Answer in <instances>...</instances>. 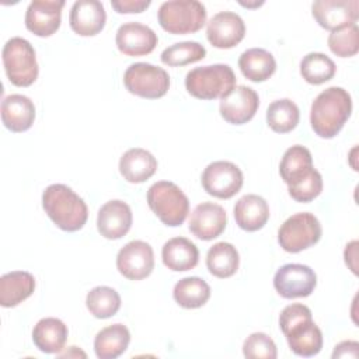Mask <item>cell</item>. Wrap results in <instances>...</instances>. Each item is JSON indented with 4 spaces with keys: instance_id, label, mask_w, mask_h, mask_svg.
I'll use <instances>...</instances> for the list:
<instances>
[{
    "instance_id": "cell-1",
    "label": "cell",
    "mask_w": 359,
    "mask_h": 359,
    "mask_svg": "<svg viewBox=\"0 0 359 359\" xmlns=\"http://www.w3.org/2000/svg\"><path fill=\"white\" fill-rule=\"evenodd\" d=\"M279 327L290 351L297 356L310 358L321 351L323 332L313 321L311 310L307 306L302 303L286 306L279 316Z\"/></svg>"
},
{
    "instance_id": "cell-2",
    "label": "cell",
    "mask_w": 359,
    "mask_h": 359,
    "mask_svg": "<svg viewBox=\"0 0 359 359\" xmlns=\"http://www.w3.org/2000/svg\"><path fill=\"white\" fill-rule=\"evenodd\" d=\"M352 112V98L342 87H328L313 101L310 123L316 135L332 139L344 128Z\"/></svg>"
},
{
    "instance_id": "cell-3",
    "label": "cell",
    "mask_w": 359,
    "mask_h": 359,
    "mask_svg": "<svg viewBox=\"0 0 359 359\" xmlns=\"http://www.w3.org/2000/svg\"><path fill=\"white\" fill-rule=\"evenodd\" d=\"M42 208L49 219L63 231L83 229L88 217V209L83 198L65 184H52L45 188Z\"/></svg>"
},
{
    "instance_id": "cell-4",
    "label": "cell",
    "mask_w": 359,
    "mask_h": 359,
    "mask_svg": "<svg viewBox=\"0 0 359 359\" xmlns=\"http://www.w3.org/2000/svg\"><path fill=\"white\" fill-rule=\"evenodd\" d=\"M236 80L229 65L216 63L189 70L185 76V88L199 100H222L236 87Z\"/></svg>"
},
{
    "instance_id": "cell-5",
    "label": "cell",
    "mask_w": 359,
    "mask_h": 359,
    "mask_svg": "<svg viewBox=\"0 0 359 359\" xmlns=\"http://www.w3.org/2000/svg\"><path fill=\"white\" fill-rule=\"evenodd\" d=\"M147 205L170 227L181 226L189 213V201L182 189L171 181H157L147 189Z\"/></svg>"
},
{
    "instance_id": "cell-6",
    "label": "cell",
    "mask_w": 359,
    "mask_h": 359,
    "mask_svg": "<svg viewBox=\"0 0 359 359\" xmlns=\"http://www.w3.org/2000/svg\"><path fill=\"white\" fill-rule=\"evenodd\" d=\"M164 31L174 35L198 32L206 22V8L196 0L164 1L157 13Z\"/></svg>"
},
{
    "instance_id": "cell-7",
    "label": "cell",
    "mask_w": 359,
    "mask_h": 359,
    "mask_svg": "<svg viewBox=\"0 0 359 359\" xmlns=\"http://www.w3.org/2000/svg\"><path fill=\"white\" fill-rule=\"evenodd\" d=\"M3 66L7 79L17 87H28L38 77V62L34 46L21 36H14L6 42L1 52Z\"/></svg>"
},
{
    "instance_id": "cell-8",
    "label": "cell",
    "mask_w": 359,
    "mask_h": 359,
    "mask_svg": "<svg viewBox=\"0 0 359 359\" xmlns=\"http://www.w3.org/2000/svg\"><path fill=\"white\" fill-rule=\"evenodd\" d=\"M323 229L318 219L309 212L287 217L278 230V243L286 252H300L317 244Z\"/></svg>"
},
{
    "instance_id": "cell-9",
    "label": "cell",
    "mask_w": 359,
    "mask_h": 359,
    "mask_svg": "<svg viewBox=\"0 0 359 359\" xmlns=\"http://www.w3.org/2000/svg\"><path fill=\"white\" fill-rule=\"evenodd\" d=\"M123 84L133 95L157 100L167 94L170 88V76L163 67L146 62H137L132 63L125 70Z\"/></svg>"
},
{
    "instance_id": "cell-10",
    "label": "cell",
    "mask_w": 359,
    "mask_h": 359,
    "mask_svg": "<svg viewBox=\"0 0 359 359\" xmlns=\"http://www.w3.org/2000/svg\"><path fill=\"white\" fill-rule=\"evenodd\" d=\"M203 189L219 199H230L243 187L244 177L241 170L231 161H213L202 172Z\"/></svg>"
},
{
    "instance_id": "cell-11",
    "label": "cell",
    "mask_w": 359,
    "mask_h": 359,
    "mask_svg": "<svg viewBox=\"0 0 359 359\" xmlns=\"http://www.w3.org/2000/svg\"><path fill=\"white\" fill-rule=\"evenodd\" d=\"M316 285V272L303 264L282 265L273 276V287L285 299L307 297L314 292Z\"/></svg>"
},
{
    "instance_id": "cell-12",
    "label": "cell",
    "mask_w": 359,
    "mask_h": 359,
    "mask_svg": "<svg viewBox=\"0 0 359 359\" xmlns=\"http://www.w3.org/2000/svg\"><path fill=\"white\" fill-rule=\"evenodd\" d=\"M116 268L129 280H142L154 269V252L149 243L133 240L125 244L116 255Z\"/></svg>"
},
{
    "instance_id": "cell-13",
    "label": "cell",
    "mask_w": 359,
    "mask_h": 359,
    "mask_svg": "<svg viewBox=\"0 0 359 359\" xmlns=\"http://www.w3.org/2000/svg\"><path fill=\"white\" fill-rule=\"evenodd\" d=\"M314 20L328 31H337L356 24L359 18L358 0H317L311 6Z\"/></svg>"
},
{
    "instance_id": "cell-14",
    "label": "cell",
    "mask_w": 359,
    "mask_h": 359,
    "mask_svg": "<svg viewBox=\"0 0 359 359\" xmlns=\"http://www.w3.org/2000/svg\"><path fill=\"white\" fill-rule=\"evenodd\" d=\"M259 107V97L251 87L236 86L220 100V115L231 125H243L254 118Z\"/></svg>"
},
{
    "instance_id": "cell-15",
    "label": "cell",
    "mask_w": 359,
    "mask_h": 359,
    "mask_svg": "<svg viewBox=\"0 0 359 359\" xmlns=\"http://www.w3.org/2000/svg\"><path fill=\"white\" fill-rule=\"evenodd\" d=\"M245 35L243 18L233 11H220L215 14L206 27V36L212 46L217 49H230L238 45Z\"/></svg>"
},
{
    "instance_id": "cell-16",
    "label": "cell",
    "mask_w": 359,
    "mask_h": 359,
    "mask_svg": "<svg viewBox=\"0 0 359 359\" xmlns=\"http://www.w3.org/2000/svg\"><path fill=\"white\" fill-rule=\"evenodd\" d=\"M63 0H34L25 11V27L36 36L53 35L62 21Z\"/></svg>"
},
{
    "instance_id": "cell-17",
    "label": "cell",
    "mask_w": 359,
    "mask_h": 359,
    "mask_svg": "<svg viewBox=\"0 0 359 359\" xmlns=\"http://www.w3.org/2000/svg\"><path fill=\"white\" fill-rule=\"evenodd\" d=\"M115 42L119 52L126 56H144L154 50L158 38L150 27L129 21L118 28Z\"/></svg>"
},
{
    "instance_id": "cell-18",
    "label": "cell",
    "mask_w": 359,
    "mask_h": 359,
    "mask_svg": "<svg viewBox=\"0 0 359 359\" xmlns=\"http://www.w3.org/2000/svg\"><path fill=\"white\" fill-rule=\"evenodd\" d=\"M227 224L226 210L213 202L199 203L189 219V231L199 240L209 241L219 237Z\"/></svg>"
},
{
    "instance_id": "cell-19",
    "label": "cell",
    "mask_w": 359,
    "mask_h": 359,
    "mask_svg": "<svg viewBox=\"0 0 359 359\" xmlns=\"http://www.w3.org/2000/svg\"><path fill=\"white\" fill-rule=\"evenodd\" d=\"M132 210L129 205L121 199L105 202L97 215V229L100 234L108 240L122 238L132 226Z\"/></svg>"
},
{
    "instance_id": "cell-20",
    "label": "cell",
    "mask_w": 359,
    "mask_h": 359,
    "mask_svg": "<svg viewBox=\"0 0 359 359\" xmlns=\"http://www.w3.org/2000/svg\"><path fill=\"white\" fill-rule=\"evenodd\" d=\"M107 22V13L101 1L77 0L69 14V24L73 32L80 36H94L101 32Z\"/></svg>"
},
{
    "instance_id": "cell-21",
    "label": "cell",
    "mask_w": 359,
    "mask_h": 359,
    "mask_svg": "<svg viewBox=\"0 0 359 359\" xmlns=\"http://www.w3.org/2000/svg\"><path fill=\"white\" fill-rule=\"evenodd\" d=\"M314 171L316 168L313 167V157L307 147L294 144L283 153L279 164V174L287 188L307 180Z\"/></svg>"
},
{
    "instance_id": "cell-22",
    "label": "cell",
    "mask_w": 359,
    "mask_h": 359,
    "mask_svg": "<svg viewBox=\"0 0 359 359\" xmlns=\"http://www.w3.org/2000/svg\"><path fill=\"white\" fill-rule=\"evenodd\" d=\"M1 121L4 126L15 133L28 130L35 121V105L22 94L7 95L1 101Z\"/></svg>"
},
{
    "instance_id": "cell-23",
    "label": "cell",
    "mask_w": 359,
    "mask_h": 359,
    "mask_svg": "<svg viewBox=\"0 0 359 359\" xmlns=\"http://www.w3.org/2000/svg\"><path fill=\"white\" fill-rule=\"evenodd\" d=\"M234 219L240 229L245 231H257L266 224L269 219V206L262 196L247 194L236 202Z\"/></svg>"
},
{
    "instance_id": "cell-24",
    "label": "cell",
    "mask_w": 359,
    "mask_h": 359,
    "mask_svg": "<svg viewBox=\"0 0 359 359\" xmlns=\"http://www.w3.org/2000/svg\"><path fill=\"white\" fill-rule=\"evenodd\" d=\"M157 170L156 157L140 147L126 150L119 160V172L128 182L140 184L154 175Z\"/></svg>"
},
{
    "instance_id": "cell-25",
    "label": "cell",
    "mask_w": 359,
    "mask_h": 359,
    "mask_svg": "<svg viewBox=\"0 0 359 359\" xmlns=\"http://www.w3.org/2000/svg\"><path fill=\"white\" fill-rule=\"evenodd\" d=\"M67 325L56 317L41 318L32 330V341L43 353H59L67 339Z\"/></svg>"
},
{
    "instance_id": "cell-26",
    "label": "cell",
    "mask_w": 359,
    "mask_h": 359,
    "mask_svg": "<svg viewBox=\"0 0 359 359\" xmlns=\"http://www.w3.org/2000/svg\"><path fill=\"white\" fill-rule=\"evenodd\" d=\"M161 258L168 269L184 272L198 265L199 251L191 240L185 237H174L163 245Z\"/></svg>"
},
{
    "instance_id": "cell-27",
    "label": "cell",
    "mask_w": 359,
    "mask_h": 359,
    "mask_svg": "<svg viewBox=\"0 0 359 359\" xmlns=\"http://www.w3.org/2000/svg\"><path fill=\"white\" fill-rule=\"evenodd\" d=\"M35 290V278L25 271H13L0 278V304L15 307Z\"/></svg>"
},
{
    "instance_id": "cell-28",
    "label": "cell",
    "mask_w": 359,
    "mask_h": 359,
    "mask_svg": "<svg viewBox=\"0 0 359 359\" xmlns=\"http://www.w3.org/2000/svg\"><path fill=\"white\" fill-rule=\"evenodd\" d=\"M238 67L245 79L261 83L275 73L276 60L271 52L262 48H251L240 55Z\"/></svg>"
},
{
    "instance_id": "cell-29",
    "label": "cell",
    "mask_w": 359,
    "mask_h": 359,
    "mask_svg": "<svg viewBox=\"0 0 359 359\" xmlns=\"http://www.w3.org/2000/svg\"><path fill=\"white\" fill-rule=\"evenodd\" d=\"M130 342V332L126 325L116 323L102 328L94 339V351L100 359H115L121 356Z\"/></svg>"
},
{
    "instance_id": "cell-30",
    "label": "cell",
    "mask_w": 359,
    "mask_h": 359,
    "mask_svg": "<svg viewBox=\"0 0 359 359\" xmlns=\"http://www.w3.org/2000/svg\"><path fill=\"white\" fill-rule=\"evenodd\" d=\"M238 251L231 243H216L206 254V266L209 272L220 279L233 276L238 269Z\"/></svg>"
},
{
    "instance_id": "cell-31",
    "label": "cell",
    "mask_w": 359,
    "mask_h": 359,
    "mask_svg": "<svg viewBox=\"0 0 359 359\" xmlns=\"http://www.w3.org/2000/svg\"><path fill=\"white\" fill-rule=\"evenodd\" d=\"M174 300L184 309H199L210 297V286L198 276L180 279L172 290Z\"/></svg>"
},
{
    "instance_id": "cell-32",
    "label": "cell",
    "mask_w": 359,
    "mask_h": 359,
    "mask_svg": "<svg viewBox=\"0 0 359 359\" xmlns=\"http://www.w3.org/2000/svg\"><path fill=\"white\" fill-rule=\"evenodd\" d=\"M300 119L299 107L289 98L276 100L266 109V123L276 133L293 130Z\"/></svg>"
},
{
    "instance_id": "cell-33",
    "label": "cell",
    "mask_w": 359,
    "mask_h": 359,
    "mask_svg": "<svg viewBox=\"0 0 359 359\" xmlns=\"http://www.w3.org/2000/svg\"><path fill=\"white\" fill-rule=\"evenodd\" d=\"M337 66L321 52H310L300 62V74L310 84H323L335 76Z\"/></svg>"
},
{
    "instance_id": "cell-34",
    "label": "cell",
    "mask_w": 359,
    "mask_h": 359,
    "mask_svg": "<svg viewBox=\"0 0 359 359\" xmlns=\"http://www.w3.org/2000/svg\"><path fill=\"white\" fill-rule=\"evenodd\" d=\"M86 306L95 318H109L118 313L121 296L109 286H97L87 293Z\"/></svg>"
},
{
    "instance_id": "cell-35",
    "label": "cell",
    "mask_w": 359,
    "mask_h": 359,
    "mask_svg": "<svg viewBox=\"0 0 359 359\" xmlns=\"http://www.w3.org/2000/svg\"><path fill=\"white\" fill-rule=\"evenodd\" d=\"M206 56V49L195 41L177 42L161 52V62L167 66L177 67L202 60Z\"/></svg>"
},
{
    "instance_id": "cell-36",
    "label": "cell",
    "mask_w": 359,
    "mask_h": 359,
    "mask_svg": "<svg viewBox=\"0 0 359 359\" xmlns=\"http://www.w3.org/2000/svg\"><path fill=\"white\" fill-rule=\"evenodd\" d=\"M328 48L339 57L355 56L359 50V28L356 24L332 31L328 36Z\"/></svg>"
},
{
    "instance_id": "cell-37",
    "label": "cell",
    "mask_w": 359,
    "mask_h": 359,
    "mask_svg": "<svg viewBox=\"0 0 359 359\" xmlns=\"http://www.w3.org/2000/svg\"><path fill=\"white\" fill-rule=\"evenodd\" d=\"M243 353L248 359H276L278 349L265 332H254L243 344Z\"/></svg>"
},
{
    "instance_id": "cell-38",
    "label": "cell",
    "mask_w": 359,
    "mask_h": 359,
    "mask_svg": "<svg viewBox=\"0 0 359 359\" xmlns=\"http://www.w3.org/2000/svg\"><path fill=\"white\" fill-rule=\"evenodd\" d=\"M323 191V177L316 170L307 180L302 181L296 187L289 188V195L297 202H311L316 199Z\"/></svg>"
},
{
    "instance_id": "cell-39",
    "label": "cell",
    "mask_w": 359,
    "mask_h": 359,
    "mask_svg": "<svg viewBox=\"0 0 359 359\" xmlns=\"http://www.w3.org/2000/svg\"><path fill=\"white\" fill-rule=\"evenodd\" d=\"M111 6L119 14L142 13L150 6V0H115L111 1Z\"/></svg>"
},
{
    "instance_id": "cell-40",
    "label": "cell",
    "mask_w": 359,
    "mask_h": 359,
    "mask_svg": "<svg viewBox=\"0 0 359 359\" xmlns=\"http://www.w3.org/2000/svg\"><path fill=\"white\" fill-rule=\"evenodd\" d=\"M359 356V344L356 341H342L335 345L332 358H358Z\"/></svg>"
},
{
    "instance_id": "cell-41",
    "label": "cell",
    "mask_w": 359,
    "mask_h": 359,
    "mask_svg": "<svg viewBox=\"0 0 359 359\" xmlns=\"http://www.w3.org/2000/svg\"><path fill=\"white\" fill-rule=\"evenodd\" d=\"M356 247H358V241H351L349 244H346L345 251H344L345 262L355 275L358 273V271H356Z\"/></svg>"
}]
</instances>
